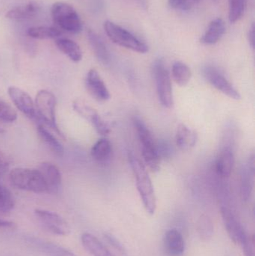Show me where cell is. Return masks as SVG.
<instances>
[{
  "instance_id": "obj_35",
  "label": "cell",
  "mask_w": 255,
  "mask_h": 256,
  "mask_svg": "<svg viewBox=\"0 0 255 256\" xmlns=\"http://www.w3.org/2000/svg\"><path fill=\"white\" fill-rule=\"evenodd\" d=\"M169 6L176 10L187 12L191 8L190 0H168Z\"/></svg>"
},
{
  "instance_id": "obj_36",
  "label": "cell",
  "mask_w": 255,
  "mask_h": 256,
  "mask_svg": "<svg viewBox=\"0 0 255 256\" xmlns=\"http://www.w3.org/2000/svg\"><path fill=\"white\" fill-rule=\"evenodd\" d=\"M245 256H255V243L254 236H249L242 245Z\"/></svg>"
},
{
  "instance_id": "obj_6",
  "label": "cell",
  "mask_w": 255,
  "mask_h": 256,
  "mask_svg": "<svg viewBox=\"0 0 255 256\" xmlns=\"http://www.w3.org/2000/svg\"><path fill=\"white\" fill-rule=\"evenodd\" d=\"M52 20L59 28L73 34L82 30V20L76 9L68 3L56 2L51 8Z\"/></svg>"
},
{
  "instance_id": "obj_41",
  "label": "cell",
  "mask_w": 255,
  "mask_h": 256,
  "mask_svg": "<svg viewBox=\"0 0 255 256\" xmlns=\"http://www.w3.org/2000/svg\"><path fill=\"white\" fill-rule=\"evenodd\" d=\"M192 2H199L200 0H191Z\"/></svg>"
},
{
  "instance_id": "obj_40",
  "label": "cell",
  "mask_w": 255,
  "mask_h": 256,
  "mask_svg": "<svg viewBox=\"0 0 255 256\" xmlns=\"http://www.w3.org/2000/svg\"><path fill=\"white\" fill-rule=\"evenodd\" d=\"M4 130L3 128H0V134H2V132H4Z\"/></svg>"
},
{
  "instance_id": "obj_18",
  "label": "cell",
  "mask_w": 255,
  "mask_h": 256,
  "mask_svg": "<svg viewBox=\"0 0 255 256\" xmlns=\"http://www.w3.org/2000/svg\"><path fill=\"white\" fill-rule=\"evenodd\" d=\"M164 246L166 252L170 256H181L185 250L184 237L175 228L166 232L164 236Z\"/></svg>"
},
{
  "instance_id": "obj_21",
  "label": "cell",
  "mask_w": 255,
  "mask_h": 256,
  "mask_svg": "<svg viewBox=\"0 0 255 256\" xmlns=\"http://www.w3.org/2000/svg\"><path fill=\"white\" fill-rule=\"evenodd\" d=\"M88 38L98 61L104 66L110 64V54L101 38L97 33L89 30L88 31Z\"/></svg>"
},
{
  "instance_id": "obj_4",
  "label": "cell",
  "mask_w": 255,
  "mask_h": 256,
  "mask_svg": "<svg viewBox=\"0 0 255 256\" xmlns=\"http://www.w3.org/2000/svg\"><path fill=\"white\" fill-rule=\"evenodd\" d=\"M105 32L108 38L118 46L139 54L148 52V46L121 26L110 20L105 21L103 24Z\"/></svg>"
},
{
  "instance_id": "obj_32",
  "label": "cell",
  "mask_w": 255,
  "mask_h": 256,
  "mask_svg": "<svg viewBox=\"0 0 255 256\" xmlns=\"http://www.w3.org/2000/svg\"><path fill=\"white\" fill-rule=\"evenodd\" d=\"M198 231L202 238H210L214 232V225L207 218L202 219L198 224Z\"/></svg>"
},
{
  "instance_id": "obj_38",
  "label": "cell",
  "mask_w": 255,
  "mask_h": 256,
  "mask_svg": "<svg viewBox=\"0 0 255 256\" xmlns=\"http://www.w3.org/2000/svg\"><path fill=\"white\" fill-rule=\"evenodd\" d=\"M248 40L250 46H251V48L254 50L255 46V26L254 24L251 26L250 30H249Z\"/></svg>"
},
{
  "instance_id": "obj_27",
  "label": "cell",
  "mask_w": 255,
  "mask_h": 256,
  "mask_svg": "<svg viewBox=\"0 0 255 256\" xmlns=\"http://www.w3.org/2000/svg\"><path fill=\"white\" fill-rule=\"evenodd\" d=\"M172 76L178 85L185 86L191 80L192 72L184 62H176L172 66Z\"/></svg>"
},
{
  "instance_id": "obj_20",
  "label": "cell",
  "mask_w": 255,
  "mask_h": 256,
  "mask_svg": "<svg viewBox=\"0 0 255 256\" xmlns=\"http://www.w3.org/2000/svg\"><path fill=\"white\" fill-rule=\"evenodd\" d=\"M226 32V24L221 18H217L210 24L208 30L201 38L204 44L214 45L220 42Z\"/></svg>"
},
{
  "instance_id": "obj_1",
  "label": "cell",
  "mask_w": 255,
  "mask_h": 256,
  "mask_svg": "<svg viewBox=\"0 0 255 256\" xmlns=\"http://www.w3.org/2000/svg\"><path fill=\"white\" fill-rule=\"evenodd\" d=\"M129 160L144 207L150 215H154L157 209V198L149 174L144 164L133 154H129Z\"/></svg>"
},
{
  "instance_id": "obj_39",
  "label": "cell",
  "mask_w": 255,
  "mask_h": 256,
  "mask_svg": "<svg viewBox=\"0 0 255 256\" xmlns=\"http://www.w3.org/2000/svg\"><path fill=\"white\" fill-rule=\"evenodd\" d=\"M14 227V222L0 219V228H12Z\"/></svg>"
},
{
  "instance_id": "obj_12",
  "label": "cell",
  "mask_w": 255,
  "mask_h": 256,
  "mask_svg": "<svg viewBox=\"0 0 255 256\" xmlns=\"http://www.w3.org/2000/svg\"><path fill=\"white\" fill-rule=\"evenodd\" d=\"M7 92L18 110L20 111L28 118L35 120L36 110L34 102L26 92L18 87L10 86L7 90Z\"/></svg>"
},
{
  "instance_id": "obj_8",
  "label": "cell",
  "mask_w": 255,
  "mask_h": 256,
  "mask_svg": "<svg viewBox=\"0 0 255 256\" xmlns=\"http://www.w3.org/2000/svg\"><path fill=\"white\" fill-rule=\"evenodd\" d=\"M34 214L42 226L55 236H67L71 232L68 222L55 212L36 209Z\"/></svg>"
},
{
  "instance_id": "obj_24",
  "label": "cell",
  "mask_w": 255,
  "mask_h": 256,
  "mask_svg": "<svg viewBox=\"0 0 255 256\" xmlns=\"http://www.w3.org/2000/svg\"><path fill=\"white\" fill-rule=\"evenodd\" d=\"M112 154V146L106 138H101L96 142L91 150L93 159L99 164H106L110 160Z\"/></svg>"
},
{
  "instance_id": "obj_3",
  "label": "cell",
  "mask_w": 255,
  "mask_h": 256,
  "mask_svg": "<svg viewBox=\"0 0 255 256\" xmlns=\"http://www.w3.org/2000/svg\"><path fill=\"white\" fill-rule=\"evenodd\" d=\"M12 186L21 190L34 194L47 192V188L38 170L29 168H15L9 172Z\"/></svg>"
},
{
  "instance_id": "obj_14",
  "label": "cell",
  "mask_w": 255,
  "mask_h": 256,
  "mask_svg": "<svg viewBox=\"0 0 255 256\" xmlns=\"http://www.w3.org/2000/svg\"><path fill=\"white\" fill-rule=\"evenodd\" d=\"M39 172L47 188L49 194H56L61 185V173L59 168L51 162H43L39 165Z\"/></svg>"
},
{
  "instance_id": "obj_34",
  "label": "cell",
  "mask_w": 255,
  "mask_h": 256,
  "mask_svg": "<svg viewBox=\"0 0 255 256\" xmlns=\"http://www.w3.org/2000/svg\"><path fill=\"white\" fill-rule=\"evenodd\" d=\"M157 148L160 159L161 158H170L172 153V148L167 142L165 141V140L158 142L157 143Z\"/></svg>"
},
{
  "instance_id": "obj_33",
  "label": "cell",
  "mask_w": 255,
  "mask_h": 256,
  "mask_svg": "<svg viewBox=\"0 0 255 256\" xmlns=\"http://www.w3.org/2000/svg\"><path fill=\"white\" fill-rule=\"evenodd\" d=\"M104 238H106V240H107L108 243H109L111 246H113L119 254H121V255L123 256H126L127 251H126L125 248H124L122 243H121L118 239H117L115 236H114L112 234H110V233H105Z\"/></svg>"
},
{
  "instance_id": "obj_11",
  "label": "cell",
  "mask_w": 255,
  "mask_h": 256,
  "mask_svg": "<svg viewBox=\"0 0 255 256\" xmlns=\"http://www.w3.org/2000/svg\"><path fill=\"white\" fill-rule=\"evenodd\" d=\"M221 214L229 237L233 240L234 243L242 246L249 236L244 227L229 208L222 206Z\"/></svg>"
},
{
  "instance_id": "obj_30",
  "label": "cell",
  "mask_w": 255,
  "mask_h": 256,
  "mask_svg": "<svg viewBox=\"0 0 255 256\" xmlns=\"http://www.w3.org/2000/svg\"><path fill=\"white\" fill-rule=\"evenodd\" d=\"M246 0H229V19L232 24L238 22L245 12Z\"/></svg>"
},
{
  "instance_id": "obj_42",
  "label": "cell",
  "mask_w": 255,
  "mask_h": 256,
  "mask_svg": "<svg viewBox=\"0 0 255 256\" xmlns=\"http://www.w3.org/2000/svg\"><path fill=\"white\" fill-rule=\"evenodd\" d=\"M213 1L217 2V1H218V0H213Z\"/></svg>"
},
{
  "instance_id": "obj_5",
  "label": "cell",
  "mask_w": 255,
  "mask_h": 256,
  "mask_svg": "<svg viewBox=\"0 0 255 256\" xmlns=\"http://www.w3.org/2000/svg\"><path fill=\"white\" fill-rule=\"evenodd\" d=\"M135 128L142 144V156L145 164L152 172H158L160 168V158L157 152V143L146 124L139 117L133 120Z\"/></svg>"
},
{
  "instance_id": "obj_31",
  "label": "cell",
  "mask_w": 255,
  "mask_h": 256,
  "mask_svg": "<svg viewBox=\"0 0 255 256\" xmlns=\"http://www.w3.org/2000/svg\"><path fill=\"white\" fill-rule=\"evenodd\" d=\"M17 120V114L5 100L0 98V120L4 122H14Z\"/></svg>"
},
{
  "instance_id": "obj_15",
  "label": "cell",
  "mask_w": 255,
  "mask_h": 256,
  "mask_svg": "<svg viewBox=\"0 0 255 256\" xmlns=\"http://www.w3.org/2000/svg\"><path fill=\"white\" fill-rule=\"evenodd\" d=\"M255 160L254 156L243 164L241 172V192L243 200L248 201L251 197L254 186Z\"/></svg>"
},
{
  "instance_id": "obj_26",
  "label": "cell",
  "mask_w": 255,
  "mask_h": 256,
  "mask_svg": "<svg viewBox=\"0 0 255 256\" xmlns=\"http://www.w3.org/2000/svg\"><path fill=\"white\" fill-rule=\"evenodd\" d=\"M37 132L42 141L46 146L58 156H62L64 154V147L61 143L57 140L56 137L48 130L40 124H37Z\"/></svg>"
},
{
  "instance_id": "obj_9",
  "label": "cell",
  "mask_w": 255,
  "mask_h": 256,
  "mask_svg": "<svg viewBox=\"0 0 255 256\" xmlns=\"http://www.w3.org/2000/svg\"><path fill=\"white\" fill-rule=\"evenodd\" d=\"M203 74L208 82L223 94L235 100L241 99V96L239 92L218 69L213 66H207L204 68Z\"/></svg>"
},
{
  "instance_id": "obj_2",
  "label": "cell",
  "mask_w": 255,
  "mask_h": 256,
  "mask_svg": "<svg viewBox=\"0 0 255 256\" xmlns=\"http://www.w3.org/2000/svg\"><path fill=\"white\" fill-rule=\"evenodd\" d=\"M34 106L36 110L35 121L37 124L49 128L61 138H64V134L57 124L55 115L56 98L55 96L48 90H40L36 94Z\"/></svg>"
},
{
  "instance_id": "obj_17",
  "label": "cell",
  "mask_w": 255,
  "mask_h": 256,
  "mask_svg": "<svg viewBox=\"0 0 255 256\" xmlns=\"http://www.w3.org/2000/svg\"><path fill=\"white\" fill-rule=\"evenodd\" d=\"M235 158L233 149L230 146H225L219 154L216 164L217 174L223 178H229L235 166Z\"/></svg>"
},
{
  "instance_id": "obj_13",
  "label": "cell",
  "mask_w": 255,
  "mask_h": 256,
  "mask_svg": "<svg viewBox=\"0 0 255 256\" xmlns=\"http://www.w3.org/2000/svg\"><path fill=\"white\" fill-rule=\"evenodd\" d=\"M85 86L95 100L105 102L110 99V93L104 81L95 69H91L87 74Z\"/></svg>"
},
{
  "instance_id": "obj_22",
  "label": "cell",
  "mask_w": 255,
  "mask_h": 256,
  "mask_svg": "<svg viewBox=\"0 0 255 256\" xmlns=\"http://www.w3.org/2000/svg\"><path fill=\"white\" fill-rule=\"evenodd\" d=\"M176 143L178 147L182 150L193 148L197 142L198 136L193 130L187 126L181 124L178 126L176 132Z\"/></svg>"
},
{
  "instance_id": "obj_37",
  "label": "cell",
  "mask_w": 255,
  "mask_h": 256,
  "mask_svg": "<svg viewBox=\"0 0 255 256\" xmlns=\"http://www.w3.org/2000/svg\"><path fill=\"white\" fill-rule=\"evenodd\" d=\"M8 170V161L5 155L0 150V180Z\"/></svg>"
},
{
  "instance_id": "obj_23",
  "label": "cell",
  "mask_w": 255,
  "mask_h": 256,
  "mask_svg": "<svg viewBox=\"0 0 255 256\" xmlns=\"http://www.w3.org/2000/svg\"><path fill=\"white\" fill-rule=\"evenodd\" d=\"M38 4L35 2H29L24 6H17L9 10L5 16L11 20H23L35 16L38 12Z\"/></svg>"
},
{
  "instance_id": "obj_28",
  "label": "cell",
  "mask_w": 255,
  "mask_h": 256,
  "mask_svg": "<svg viewBox=\"0 0 255 256\" xmlns=\"http://www.w3.org/2000/svg\"><path fill=\"white\" fill-rule=\"evenodd\" d=\"M27 34L34 39H53L61 36V32L58 28L51 26H33L28 28Z\"/></svg>"
},
{
  "instance_id": "obj_25",
  "label": "cell",
  "mask_w": 255,
  "mask_h": 256,
  "mask_svg": "<svg viewBox=\"0 0 255 256\" xmlns=\"http://www.w3.org/2000/svg\"><path fill=\"white\" fill-rule=\"evenodd\" d=\"M55 45L72 62H79L82 60V50L79 44L73 40L68 38H58L55 40Z\"/></svg>"
},
{
  "instance_id": "obj_19",
  "label": "cell",
  "mask_w": 255,
  "mask_h": 256,
  "mask_svg": "<svg viewBox=\"0 0 255 256\" xmlns=\"http://www.w3.org/2000/svg\"><path fill=\"white\" fill-rule=\"evenodd\" d=\"M81 242L85 250L93 256H115L95 236L90 233H84L81 236Z\"/></svg>"
},
{
  "instance_id": "obj_16",
  "label": "cell",
  "mask_w": 255,
  "mask_h": 256,
  "mask_svg": "<svg viewBox=\"0 0 255 256\" xmlns=\"http://www.w3.org/2000/svg\"><path fill=\"white\" fill-rule=\"evenodd\" d=\"M27 243L34 249L48 256H76L71 251L55 244L52 242L42 240L38 238L28 237L25 238Z\"/></svg>"
},
{
  "instance_id": "obj_10",
  "label": "cell",
  "mask_w": 255,
  "mask_h": 256,
  "mask_svg": "<svg viewBox=\"0 0 255 256\" xmlns=\"http://www.w3.org/2000/svg\"><path fill=\"white\" fill-rule=\"evenodd\" d=\"M73 109L81 116L89 122L100 135L107 136L110 132L109 124L101 118L94 108L88 106L85 102L82 100H76L73 103Z\"/></svg>"
},
{
  "instance_id": "obj_29",
  "label": "cell",
  "mask_w": 255,
  "mask_h": 256,
  "mask_svg": "<svg viewBox=\"0 0 255 256\" xmlns=\"http://www.w3.org/2000/svg\"><path fill=\"white\" fill-rule=\"evenodd\" d=\"M15 200L12 192L0 183V213H8L13 210Z\"/></svg>"
},
{
  "instance_id": "obj_7",
  "label": "cell",
  "mask_w": 255,
  "mask_h": 256,
  "mask_svg": "<svg viewBox=\"0 0 255 256\" xmlns=\"http://www.w3.org/2000/svg\"><path fill=\"white\" fill-rule=\"evenodd\" d=\"M152 69L159 100L164 108H171L174 104V98L169 72L162 60H156Z\"/></svg>"
}]
</instances>
